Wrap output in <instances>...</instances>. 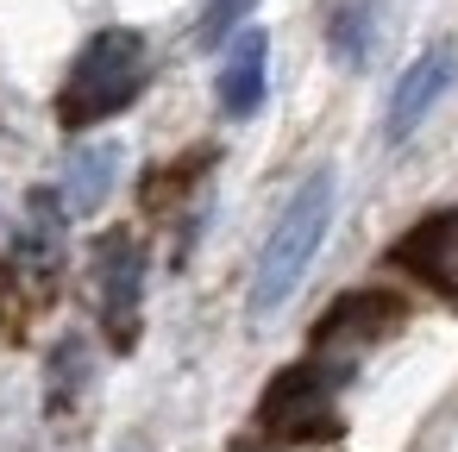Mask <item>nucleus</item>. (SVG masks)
<instances>
[{
    "mask_svg": "<svg viewBox=\"0 0 458 452\" xmlns=\"http://www.w3.org/2000/svg\"><path fill=\"white\" fill-rule=\"evenodd\" d=\"M95 295H101V320L114 327V339H132L139 302H145V252L132 233H107L95 252Z\"/></svg>",
    "mask_w": 458,
    "mask_h": 452,
    "instance_id": "39448f33",
    "label": "nucleus"
},
{
    "mask_svg": "<svg viewBox=\"0 0 458 452\" xmlns=\"http://www.w3.org/2000/svg\"><path fill=\"white\" fill-rule=\"evenodd\" d=\"M245 13H251V0H208L201 20H195V45H201V51L226 45V38L245 26Z\"/></svg>",
    "mask_w": 458,
    "mask_h": 452,
    "instance_id": "f8f14e48",
    "label": "nucleus"
},
{
    "mask_svg": "<svg viewBox=\"0 0 458 452\" xmlns=\"http://www.w3.org/2000/svg\"><path fill=\"white\" fill-rule=\"evenodd\" d=\"M452 76H458V57H452V45H433V51H420L408 70H402V82H395V95H389V114H383V132H389V145H402V139H414L420 132V120L439 107V95L452 89Z\"/></svg>",
    "mask_w": 458,
    "mask_h": 452,
    "instance_id": "423d86ee",
    "label": "nucleus"
},
{
    "mask_svg": "<svg viewBox=\"0 0 458 452\" xmlns=\"http://www.w3.org/2000/svg\"><path fill=\"white\" fill-rule=\"evenodd\" d=\"M395 264H402V270H414L427 289L458 295V208H445V214L420 220V226L395 245Z\"/></svg>",
    "mask_w": 458,
    "mask_h": 452,
    "instance_id": "6e6552de",
    "label": "nucleus"
},
{
    "mask_svg": "<svg viewBox=\"0 0 458 452\" xmlns=\"http://www.w3.org/2000/svg\"><path fill=\"white\" fill-rule=\"evenodd\" d=\"M120 164H126V151H120L114 139H101V145H76V151H70V164H64V183H57L64 214H95V208L114 195Z\"/></svg>",
    "mask_w": 458,
    "mask_h": 452,
    "instance_id": "1a4fd4ad",
    "label": "nucleus"
},
{
    "mask_svg": "<svg viewBox=\"0 0 458 452\" xmlns=\"http://www.w3.org/2000/svg\"><path fill=\"white\" fill-rule=\"evenodd\" d=\"M389 327H395V302H389L383 289H358V295H345V302L327 308V320L314 327V352H308V364L327 371L333 383H345V377L358 371V358H364Z\"/></svg>",
    "mask_w": 458,
    "mask_h": 452,
    "instance_id": "7ed1b4c3",
    "label": "nucleus"
},
{
    "mask_svg": "<svg viewBox=\"0 0 458 452\" xmlns=\"http://www.w3.org/2000/svg\"><path fill=\"white\" fill-rule=\"evenodd\" d=\"M333 396H339V383L301 358L295 371H283V377L264 389L258 421H264V433H276V439H320V433H333Z\"/></svg>",
    "mask_w": 458,
    "mask_h": 452,
    "instance_id": "20e7f679",
    "label": "nucleus"
},
{
    "mask_svg": "<svg viewBox=\"0 0 458 452\" xmlns=\"http://www.w3.org/2000/svg\"><path fill=\"white\" fill-rule=\"evenodd\" d=\"M333 201H339L333 170H314V176L289 195V208L276 214V226H270V239H264V252H258V264H251V314H276V308L301 289V277H308V264L320 258V239H327V226H333Z\"/></svg>",
    "mask_w": 458,
    "mask_h": 452,
    "instance_id": "f257e3e1",
    "label": "nucleus"
},
{
    "mask_svg": "<svg viewBox=\"0 0 458 452\" xmlns=\"http://www.w3.org/2000/svg\"><path fill=\"white\" fill-rule=\"evenodd\" d=\"M145 76H151V51L132 26L95 32L82 45V57L70 64V76H64V95H57L64 126H101L114 114H126L145 95Z\"/></svg>",
    "mask_w": 458,
    "mask_h": 452,
    "instance_id": "f03ea898",
    "label": "nucleus"
},
{
    "mask_svg": "<svg viewBox=\"0 0 458 452\" xmlns=\"http://www.w3.org/2000/svg\"><path fill=\"white\" fill-rule=\"evenodd\" d=\"M214 89H220V114L226 120H251L264 107V95H270V38L258 26H239L233 32V51H226Z\"/></svg>",
    "mask_w": 458,
    "mask_h": 452,
    "instance_id": "0eeeda50",
    "label": "nucleus"
},
{
    "mask_svg": "<svg viewBox=\"0 0 458 452\" xmlns=\"http://www.w3.org/2000/svg\"><path fill=\"white\" fill-rule=\"evenodd\" d=\"M370 45H377V0H339L333 20H327V51L345 70H364Z\"/></svg>",
    "mask_w": 458,
    "mask_h": 452,
    "instance_id": "9d476101",
    "label": "nucleus"
},
{
    "mask_svg": "<svg viewBox=\"0 0 458 452\" xmlns=\"http://www.w3.org/2000/svg\"><path fill=\"white\" fill-rule=\"evenodd\" d=\"M82 371H89V358H82V339L70 333V339L57 345V358H51V371H45V402H51V408H70Z\"/></svg>",
    "mask_w": 458,
    "mask_h": 452,
    "instance_id": "9b49d317",
    "label": "nucleus"
}]
</instances>
